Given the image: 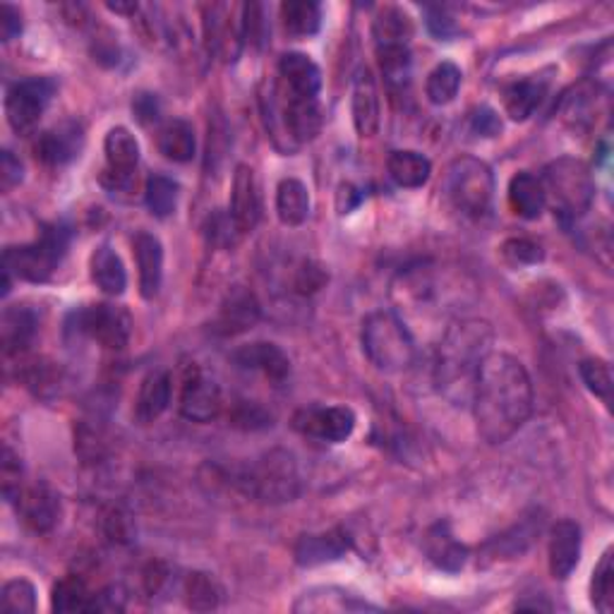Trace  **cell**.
<instances>
[{"label": "cell", "instance_id": "cell-53", "mask_svg": "<svg viewBox=\"0 0 614 614\" xmlns=\"http://www.w3.org/2000/svg\"><path fill=\"white\" fill-rule=\"evenodd\" d=\"M22 178H25L22 162L10 150H3V154H0V188H3V192H10L22 183Z\"/></svg>", "mask_w": 614, "mask_h": 614}, {"label": "cell", "instance_id": "cell-37", "mask_svg": "<svg viewBox=\"0 0 614 614\" xmlns=\"http://www.w3.org/2000/svg\"><path fill=\"white\" fill-rule=\"evenodd\" d=\"M295 612H358V610H378L368 605L366 600H358L356 596H348L338 588H317L305 593L293 605Z\"/></svg>", "mask_w": 614, "mask_h": 614}, {"label": "cell", "instance_id": "cell-27", "mask_svg": "<svg viewBox=\"0 0 614 614\" xmlns=\"http://www.w3.org/2000/svg\"><path fill=\"white\" fill-rule=\"evenodd\" d=\"M170 394H174V384H170V372L154 370L146 374L140 384L138 401H135V418L142 425H150L154 420L166 413L170 404Z\"/></svg>", "mask_w": 614, "mask_h": 614}, {"label": "cell", "instance_id": "cell-15", "mask_svg": "<svg viewBox=\"0 0 614 614\" xmlns=\"http://www.w3.org/2000/svg\"><path fill=\"white\" fill-rule=\"evenodd\" d=\"M277 94L281 97L279 113L283 130L289 132V138L298 144L312 142L317 135L322 130V106L317 97H295L283 92L281 87H277Z\"/></svg>", "mask_w": 614, "mask_h": 614}, {"label": "cell", "instance_id": "cell-20", "mask_svg": "<svg viewBox=\"0 0 614 614\" xmlns=\"http://www.w3.org/2000/svg\"><path fill=\"white\" fill-rule=\"evenodd\" d=\"M350 536L344 528H329L324 533H307L295 542V562L300 566H322L338 562L350 550Z\"/></svg>", "mask_w": 614, "mask_h": 614}, {"label": "cell", "instance_id": "cell-43", "mask_svg": "<svg viewBox=\"0 0 614 614\" xmlns=\"http://www.w3.org/2000/svg\"><path fill=\"white\" fill-rule=\"evenodd\" d=\"M590 602L602 614H610L614 607V566H612V550H605L593 572L590 581Z\"/></svg>", "mask_w": 614, "mask_h": 614}, {"label": "cell", "instance_id": "cell-22", "mask_svg": "<svg viewBox=\"0 0 614 614\" xmlns=\"http://www.w3.org/2000/svg\"><path fill=\"white\" fill-rule=\"evenodd\" d=\"M279 87L295 97H317L322 87V73L305 53H283L279 61Z\"/></svg>", "mask_w": 614, "mask_h": 614}, {"label": "cell", "instance_id": "cell-39", "mask_svg": "<svg viewBox=\"0 0 614 614\" xmlns=\"http://www.w3.org/2000/svg\"><path fill=\"white\" fill-rule=\"evenodd\" d=\"M461 79H463V73L457 63H451V61L439 63L435 71L427 75V82H425V94L430 99V104H435V106L451 104L461 89Z\"/></svg>", "mask_w": 614, "mask_h": 614}, {"label": "cell", "instance_id": "cell-34", "mask_svg": "<svg viewBox=\"0 0 614 614\" xmlns=\"http://www.w3.org/2000/svg\"><path fill=\"white\" fill-rule=\"evenodd\" d=\"M277 214L283 226H300L310 216V190L298 178H283L277 188Z\"/></svg>", "mask_w": 614, "mask_h": 614}, {"label": "cell", "instance_id": "cell-42", "mask_svg": "<svg viewBox=\"0 0 614 614\" xmlns=\"http://www.w3.org/2000/svg\"><path fill=\"white\" fill-rule=\"evenodd\" d=\"M380 71L389 87H406L411 82V51L408 47H382L378 49Z\"/></svg>", "mask_w": 614, "mask_h": 614}, {"label": "cell", "instance_id": "cell-38", "mask_svg": "<svg viewBox=\"0 0 614 614\" xmlns=\"http://www.w3.org/2000/svg\"><path fill=\"white\" fill-rule=\"evenodd\" d=\"M94 593L79 574H67L53 586L51 607L55 612H89Z\"/></svg>", "mask_w": 614, "mask_h": 614}, {"label": "cell", "instance_id": "cell-36", "mask_svg": "<svg viewBox=\"0 0 614 614\" xmlns=\"http://www.w3.org/2000/svg\"><path fill=\"white\" fill-rule=\"evenodd\" d=\"M281 25L289 37L305 39L320 31L322 25V8L312 0H286L279 8Z\"/></svg>", "mask_w": 614, "mask_h": 614}, {"label": "cell", "instance_id": "cell-52", "mask_svg": "<svg viewBox=\"0 0 614 614\" xmlns=\"http://www.w3.org/2000/svg\"><path fill=\"white\" fill-rule=\"evenodd\" d=\"M0 477H3V495L8 502H13L22 490V465L20 459L10 447H3V459H0Z\"/></svg>", "mask_w": 614, "mask_h": 614}, {"label": "cell", "instance_id": "cell-23", "mask_svg": "<svg viewBox=\"0 0 614 614\" xmlns=\"http://www.w3.org/2000/svg\"><path fill=\"white\" fill-rule=\"evenodd\" d=\"M350 111H354V125L360 138H374L382 123V108H380L378 82H374V77L368 67H360L356 75Z\"/></svg>", "mask_w": 614, "mask_h": 614}, {"label": "cell", "instance_id": "cell-57", "mask_svg": "<svg viewBox=\"0 0 614 614\" xmlns=\"http://www.w3.org/2000/svg\"><path fill=\"white\" fill-rule=\"evenodd\" d=\"M125 607V596H120L118 588H104L94 593L92 598V607L89 612H120Z\"/></svg>", "mask_w": 614, "mask_h": 614}, {"label": "cell", "instance_id": "cell-24", "mask_svg": "<svg viewBox=\"0 0 614 614\" xmlns=\"http://www.w3.org/2000/svg\"><path fill=\"white\" fill-rule=\"evenodd\" d=\"M423 550L432 564L449 574L461 572L465 562H469V550H465V545H461L457 536H453L447 521H437L435 526H430L425 530Z\"/></svg>", "mask_w": 614, "mask_h": 614}, {"label": "cell", "instance_id": "cell-25", "mask_svg": "<svg viewBox=\"0 0 614 614\" xmlns=\"http://www.w3.org/2000/svg\"><path fill=\"white\" fill-rule=\"evenodd\" d=\"M132 250L140 269V293L142 298L152 300L164 281V245L156 235L142 231L135 235Z\"/></svg>", "mask_w": 614, "mask_h": 614}, {"label": "cell", "instance_id": "cell-13", "mask_svg": "<svg viewBox=\"0 0 614 614\" xmlns=\"http://www.w3.org/2000/svg\"><path fill=\"white\" fill-rule=\"evenodd\" d=\"M259 317L261 305L257 295L247 286H233L219 305V312H216L212 322V332L223 338L241 336L259 322Z\"/></svg>", "mask_w": 614, "mask_h": 614}, {"label": "cell", "instance_id": "cell-1", "mask_svg": "<svg viewBox=\"0 0 614 614\" xmlns=\"http://www.w3.org/2000/svg\"><path fill=\"white\" fill-rule=\"evenodd\" d=\"M473 415L487 445H504L528 423L533 413V382L523 362L509 354L483 360L473 386Z\"/></svg>", "mask_w": 614, "mask_h": 614}, {"label": "cell", "instance_id": "cell-28", "mask_svg": "<svg viewBox=\"0 0 614 614\" xmlns=\"http://www.w3.org/2000/svg\"><path fill=\"white\" fill-rule=\"evenodd\" d=\"M540 533V516L536 521V516H528L523 519L521 523H516L514 528H509L502 536H497L495 540H490L483 548V557L481 562H499V560H514V557L523 554L528 548L530 542L536 540V536Z\"/></svg>", "mask_w": 614, "mask_h": 614}, {"label": "cell", "instance_id": "cell-4", "mask_svg": "<svg viewBox=\"0 0 614 614\" xmlns=\"http://www.w3.org/2000/svg\"><path fill=\"white\" fill-rule=\"evenodd\" d=\"M360 344L372 366L389 374L408 370L418 356L411 332L389 310L370 312L362 320Z\"/></svg>", "mask_w": 614, "mask_h": 614}, {"label": "cell", "instance_id": "cell-32", "mask_svg": "<svg viewBox=\"0 0 614 614\" xmlns=\"http://www.w3.org/2000/svg\"><path fill=\"white\" fill-rule=\"evenodd\" d=\"M158 152H162L168 162L174 164H188L197 154V138L195 130L188 120H168L162 130H158Z\"/></svg>", "mask_w": 614, "mask_h": 614}, {"label": "cell", "instance_id": "cell-56", "mask_svg": "<svg viewBox=\"0 0 614 614\" xmlns=\"http://www.w3.org/2000/svg\"><path fill=\"white\" fill-rule=\"evenodd\" d=\"M22 31V15L15 5L3 3L0 5V37L3 41H13L15 37H20Z\"/></svg>", "mask_w": 614, "mask_h": 614}, {"label": "cell", "instance_id": "cell-30", "mask_svg": "<svg viewBox=\"0 0 614 614\" xmlns=\"http://www.w3.org/2000/svg\"><path fill=\"white\" fill-rule=\"evenodd\" d=\"M509 204L521 219H540L545 207H548V195H545L542 180L528 174V170H521L509 183Z\"/></svg>", "mask_w": 614, "mask_h": 614}, {"label": "cell", "instance_id": "cell-12", "mask_svg": "<svg viewBox=\"0 0 614 614\" xmlns=\"http://www.w3.org/2000/svg\"><path fill=\"white\" fill-rule=\"evenodd\" d=\"M180 415L192 423H212L223 411V394L209 374H204L197 366H190L183 386H180Z\"/></svg>", "mask_w": 614, "mask_h": 614}, {"label": "cell", "instance_id": "cell-50", "mask_svg": "<svg viewBox=\"0 0 614 614\" xmlns=\"http://www.w3.org/2000/svg\"><path fill=\"white\" fill-rule=\"evenodd\" d=\"M327 281H329V274H327V269L320 265V261H312V259H307L300 265V269L295 271V279H293V289L295 293H300V295H315L317 291H322L327 286Z\"/></svg>", "mask_w": 614, "mask_h": 614}, {"label": "cell", "instance_id": "cell-10", "mask_svg": "<svg viewBox=\"0 0 614 614\" xmlns=\"http://www.w3.org/2000/svg\"><path fill=\"white\" fill-rule=\"evenodd\" d=\"M293 430L327 445L346 442L356 430V413L348 406H310L293 415Z\"/></svg>", "mask_w": 614, "mask_h": 614}, {"label": "cell", "instance_id": "cell-3", "mask_svg": "<svg viewBox=\"0 0 614 614\" xmlns=\"http://www.w3.org/2000/svg\"><path fill=\"white\" fill-rule=\"evenodd\" d=\"M235 490L261 504H286L300 493V473L293 453L286 449L265 451L231 475Z\"/></svg>", "mask_w": 614, "mask_h": 614}, {"label": "cell", "instance_id": "cell-8", "mask_svg": "<svg viewBox=\"0 0 614 614\" xmlns=\"http://www.w3.org/2000/svg\"><path fill=\"white\" fill-rule=\"evenodd\" d=\"M71 329L77 334L97 341L99 346L120 350L132 336V317L120 305L94 303L73 312Z\"/></svg>", "mask_w": 614, "mask_h": 614}, {"label": "cell", "instance_id": "cell-21", "mask_svg": "<svg viewBox=\"0 0 614 614\" xmlns=\"http://www.w3.org/2000/svg\"><path fill=\"white\" fill-rule=\"evenodd\" d=\"M85 144V135L82 128L77 123H61L55 128L47 130L37 140V152L39 162H43L47 166H65L71 164L75 156H79Z\"/></svg>", "mask_w": 614, "mask_h": 614}, {"label": "cell", "instance_id": "cell-29", "mask_svg": "<svg viewBox=\"0 0 614 614\" xmlns=\"http://www.w3.org/2000/svg\"><path fill=\"white\" fill-rule=\"evenodd\" d=\"M0 332H3L5 356L8 358L20 356V354H25V350L31 346L34 336H37L39 317L31 310V307H25V305L8 307V310L3 312V327H0Z\"/></svg>", "mask_w": 614, "mask_h": 614}, {"label": "cell", "instance_id": "cell-41", "mask_svg": "<svg viewBox=\"0 0 614 614\" xmlns=\"http://www.w3.org/2000/svg\"><path fill=\"white\" fill-rule=\"evenodd\" d=\"M178 195H180V188L176 180H170L166 176H152L150 180H146L144 200H146V207H150V212L156 216V219H168V216L176 212Z\"/></svg>", "mask_w": 614, "mask_h": 614}, {"label": "cell", "instance_id": "cell-47", "mask_svg": "<svg viewBox=\"0 0 614 614\" xmlns=\"http://www.w3.org/2000/svg\"><path fill=\"white\" fill-rule=\"evenodd\" d=\"M101 533L111 545H128L135 536V523L128 511L120 507H108L101 514Z\"/></svg>", "mask_w": 614, "mask_h": 614}, {"label": "cell", "instance_id": "cell-2", "mask_svg": "<svg viewBox=\"0 0 614 614\" xmlns=\"http://www.w3.org/2000/svg\"><path fill=\"white\" fill-rule=\"evenodd\" d=\"M495 332L485 320H457L442 334L435 358V384L451 404H471L477 370L493 354Z\"/></svg>", "mask_w": 614, "mask_h": 614}, {"label": "cell", "instance_id": "cell-45", "mask_svg": "<svg viewBox=\"0 0 614 614\" xmlns=\"http://www.w3.org/2000/svg\"><path fill=\"white\" fill-rule=\"evenodd\" d=\"M0 610L5 614H29L37 610V588L27 578H13L0 593Z\"/></svg>", "mask_w": 614, "mask_h": 614}, {"label": "cell", "instance_id": "cell-19", "mask_svg": "<svg viewBox=\"0 0 614 614\" xmlns=\"http://www.w3.org/2000/svg\"><path fill=\"white\" fill-rule=\"evenodd\" d=\"M233 362L241 370L259 372L261 378L274 384L289 380L291 374L289 356L277 344H269V341H255V344L241 346L233 354Z\"/></svg>", "mask_w": 614, "mask_h": 614}, {"label": "cell", "instance_id": "cell-46", "mask_svg": "<svg viewBox=\"0 0 614 614\" xmlns=\"http://www.w3.org/2000/svg\"><path fill=\"white\" fill-rule=\"evenodd\" d=\"M578 372H581V380L593 392L598 399L605 401L607 406L612 404V370L607 366V360L602 358H586L578 366Z\"/></svg>", "mask_w": 614, "mask_h": 614}, {"label": "cell", "instance_id": "cell-9", "mask_svg": "<svg viewBox=\"0 0 614 614\" xmlns=\"http://www.w3.org/2000/svg\"><path fill=\"white\" fill-rule=\"evenodd\" d=\"M55 94V82L51 77H29L10 85L5 97L8 123L17 135H27L37 128L43 111L49 108Z\"/></svg>", "mask_w": 614, "mask_h": 614}, {"label": "cell", "instance_id": "cell-33", "mask_svg": "<svg viewBox=\"0 0 614 614\" xmlns=\"http://www.w3.org/2000/svg\"><path fill=\"white\" fill-rule=\"evenodd\" d=\"M386 170L396 186L401 188H423L430 174L432 164L425 154L413 152V150H396L386 158Z\"/></svg>", "mask_w": 614, "mask_h": 614}, {"label": "cell", "instance_id": "cell-59", "mask_svg": "<svg viewBox=\"0 0 614 614\" xmlns=\"http://www.w3.org/2000/svg\"><path fill=\"white\" fill-rule=\"evenodd\" d=\"M106 8L113 10V13H118V15H135L140 5L138 3H108Z\"/></svg>", "mask_w": 614, "mask_h": 614}, {"label": "cell", "instance_id": "cell-54", "mask_svg": "<svg viewBox=\"0 0 614 614\" xmlns=\"http://www.w3.org/2000/svg\"><path fill=\"white\" fill-rule=\"evenodd\" d=\"M471 128L475 135H483V138H495L502 130V120H499L497 113L493 108H477L471 116Z\"/></svg>", "mask_w": 614, "mask_h": 614}, {"label": "cell", "instance_id": "cell-26", "mask_svg": "<svg viewBox=\"0 0 614 614\" xmlns=\"http://www.w3.org/2000/svg\"><path fill=\"white\" fill-rule=\"evenodd\" d=\"M550 79L545 75H530L526 79H516L502 89L504 97V111L511 120H528L533 113L542 104L545 94H548Z\"/></svg>", "mask_w": 614, "mask_h": 614}, {"label": "cell", "instance_id": "cell-58", "mask_svg": "<svg viewBox=\"0 0 614 614\" xmlns=\"http://www.w3.org/2000/svg\"><path fill=\"white\" fill-rule=\"evenodd\" d=\"M132 111L138 116L140 123L150 125L158 120V113H162V106H158V99L154 94H138L132 101Z\"/></svg>", "mask_w": 614, "mask_h": 614}, {"label": "cell", "instance_id": "cell-14", "mask_svg": "<svg viewBox=\"0 0 614 614\" xmlns=\"http://www.w3.org/2000/svg\"><path fill=\"white\" fill-rule=\"evenodd\" d=\"M20 519L34 533H49L61 521V497L47 483L22 485V490L13 499Z\"/></svg>", "mask_w": 614, "mask_h": 614}, {"label": "cell", "instance_id": "cell-48", "mask_svg": "<svg viewBox=\"0 0 614 614\" xmlns=\"http://www.w3.org/2000/svg\"><path fill=\"white\" fill-rule=\"evenodd\" d=\"M231 425L238 430H265L271 425V413L255 401H235L229 413Z\"/></svg>", "mask_w": 614, "mask_h": 614}, {"label": "cell", "instance_id": "cell-6", "mask_svg": "<svg viewBox=\"0 0 614 614\" xmlns=\"http://www.w3.org/2000/svg\"><path fill=\"white\" fill-rule=\"evenodd\" d=\"M442 192H445V200L459 214L471 216V219H481V216H485L493 207V168L475 156L453 158L447 166Z\"/></svg>", "mask_w": 614, "mask_h": 614}, {"label": "cell", "instance_id": "cell-55", "mask_svg": "<svg viewBox=\"0 0 614 614\" xmlns=\"http://www.w3.org/2000/svg\"><path fill=\"white\" fill-rule=\"evenodd\" d=\"M427 27L437 39H451L457 34V22L447 13L445 8H430L427 10Z\"/></svg>", "mask_w": 614, "mask_h": 614}, {"label": "cell", "instance_id": "cell-40", "mask_svg": "<svg viewBox=\"0 0 614 614\" xmlns=\"http://www.w3.org/2000/svg\"><path fill=\"white\" fill-rule=\"evenodd\" d=\"M183 596H186V605L190 610L209 612V610L219 607L223 590L212 574L192 572L186 576V581H183Z\"/></svg>", "mask_w": 614, "mask_h": 614}, {"label": "cell", "instance_id": "cell-18", "mask_svg": "<svg viewBox=\"0 0 614 614\" xmlns=\"http://www.w3.org/2000/svg\"><path fill=\"white\" fill-rule=\"evenodd\" d=\"M550 574L560 581H566L574 568L581 562V526L574 521H557L550 533L548 545Z\"/></svg>", "mask_w": 614, "mask_h": 614}, {"label": "cell", "instance_id": "cell-31", "mask_svg": "<svg viewBox=\"0 0 614 614\" xmlns=\"http://www.w3.org/2000/svg\"><path fill=\"white\" fill-rule=\"evenodd\" d=\"M89 271H92V281L106 295H113V298L128 289V271H125L120 255L111 245H99L94 250L92 259H89Z\"/></svg>", "mask_w": 614, "mask_h": 614}, {"label": "cell", "instance_id": "cell-16", "mask_svg": "<svg viewBox=\"0 0 614 614\" xmlns=\"http://www.w3.org/2000/svg\"><path fill=\"white\" fill-rule=\"evenodd\" d=\"M204 37L207 49L226 63H233L243 49L241 20L231 17L229 5H209L204 10Z\"/></svg>", "mask_w": 614, "mask_h": 614}, {"label": "cell", "instance_id": "cell-51", "mask_svg": "<svg viewBox=\"0 0 614 614\" xmlns=\"http://www.w3.org/2000/svg\"><path fill=\"white\" fill-rule=\"evenodd\" d=\"M241 29H243V43H253V47H261L267 37V25L261 17V5L259 3H245L241 8Z\"/></svg>", "mask_w": 614, "mask_h": 614}, {"label": "cell", "instance_id": "cell-35", "mask_svg": "<svg viewBox=\"0 0 614 614\" xmlns=\"http://www.w3.org/2000/svg\"><path fill=\"white\" fill-rule=\"evenodd\" d=\"M372 37L378 41V49L382 47H408L413 37V22L408 17L406 10L389 5L382 8L380 15L374 17Z\"/></svg>", "mask_w": 614, "mask_h": 614}, {"label": "cell", "instance_id": "cell-7", "mask_svg": "<svg viewBox=\"0 0 614 614\" xmlns=\"http://www.w3.org/2000/svg\"><path fill=\"white\" fill-rule=\"evenodd\" d=\"M71 247V229L63 223L47 226L34 243L8 247L3 267L22 281L43 283L53 277Z\"/></svg>", "mask_w": 614, "mask_h": 614}, {"label": "cell", "instance_id": "cell-44", "mask_svg": "<svg viewBox=\"0 0 614 614\" xmlns=\"http://www.w3.org/2000/svg\"><path fill=\"white\" fill-rule=\"evenodd\" d=\"M598 104V87L581 85L574 89V94L564 99V118L574 125V128H584V125L593 123V111Z\"/></svg>", "mask_w": 614, "mask_h": 614}, {"label": "cell", "instance_id": "cell-11", "mask_svg": "<svg viewBox=\"0 0 614 614\" xmlns=\"http://www.w3.org/2000/svg\"><path fill=\"white\" fill-rule=\"evenodd\" d=\"M104 152L106 170L101 174V186L111 192H128L140 164L138 138L128 128H113L104 140Z\"/></svg>", "mask_w": 614, "mask_h": 614}, {"label": "cell", "instance_id": "cell-17", "mask_svg": "<svg viewBox=\"0 0 614 614\" xmlns=\"http://www.w3.org/2000/svg\"><path fill=\"white\" fill-rule=\"evenodd\" d=\"M231 219L241 235L253 233L259 223L261 216V202H259V190L255 180V170L238 164L233 174V186H231V207H229Z\"/></svg>", "mask_w": 614, "mask_h": 614}, {"label": "cell", "instance_id": "cell-5", "mask_svg": "<svg viewBox=\"0 0 614 614\" xmlns=\"http://www.w3.org/2000/svg\"><path fill=\"white\" fill-rule=\"evenodd\" d=\"M542 188L554 214L564 223L578 221L590 209L596 197V180L590 168L572 156H562L552 162L542 174Z\"/></svg>", "mask_w": 614, "mask_h": 614}, {"label": "cell", "instance_id": "cell-49", "mask_svg": "<svg viewBox=\"0 0 614 614\" xmlns=\"http://www.w3.org/2000/svg\"><path fill=\"white\" fill-rule=\"evenodd\" d=\"M502 257L511 267H528L542 261L545 253L538 243L528 241V238H509V241L502 245Z\"/></svg>", "mask_w": 614, "mask_h": 614}]
</instances>
